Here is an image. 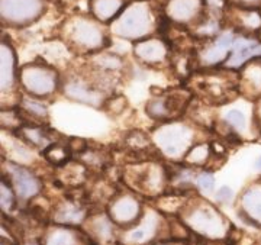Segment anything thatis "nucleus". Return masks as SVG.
<instances>
[{"mask_svg":"<svg viewBox=\"0 0 261 245\" xmlns=\"http://www.w3.org/2000/svg\"><path fill=\"white\" fill-rule=\"evenodd\" d=\"M228 119H229V121H232L235 125H243L244 123L243 113H240V112H231L229 113V116H228Z\"/></svg>","mask_w":261,"mask_h":245,"instance_id":"nucleus-1","label":"nucleus"},{"mask_svg":"<svg viewBox=\"0 0 261 245\" xmlns=\"http://www.w3.org/2000/svg\"><path fill=\"white\" fill-rule=\"evenodd\" d=\"M200 186L206 190H211V188H214V180L211 176H203L200 179Z\"/></svg>","mask_w":261,"mask_h":245,"instance_id":"nucleus-2","label":"nucleus"},{"mask_svg":"<svg viewBox=\"0 0 261 245\" xmlns=\"http://www.w3.org/2000/svg\"><path fill=\"white\" fill-rule=\"evenodd\" d=\"M218 198L221 199V200H229V199L232 198V192L228 187H224L219 192V196Z\"/></svg>","mask_w":261,"mask_h":245,"instance_id":"nucleus-3","label":"nucleus"},{"mask_svg":"<svg viewBox=\"0 0 261 245\" xmlns=\"http://www.w3.org/2000/svg\"><path fill=\"white\" fill-rule=\"evenodd\" d=\"M257 167H258V169H261V158L257 161Z\"/></svg>","mask_w":261,"mask_h":245,"instance_id":"nucleus-4","label":"nucleus"}]
</instances>
